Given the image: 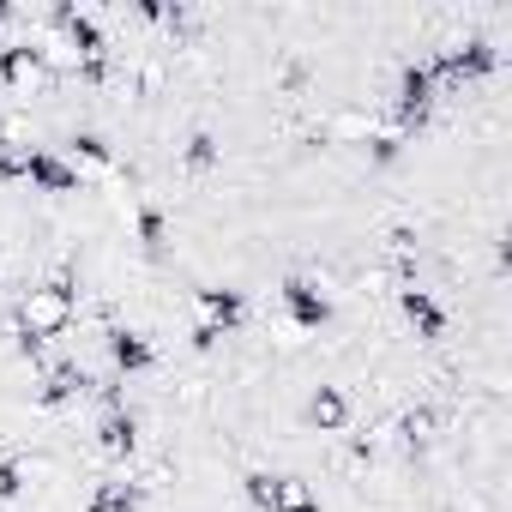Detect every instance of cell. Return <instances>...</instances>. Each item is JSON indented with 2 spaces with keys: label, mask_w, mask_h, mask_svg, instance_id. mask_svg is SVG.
<instances>
[{
  "label": "cell",
  "mask_w": 512,
  "mask_h": 512,
  "mask_svg": "<svg viewBox=\"0 0 512 512\" xmlns=\"http://www.w3.org/2000/svg\"><path fill=\"white\" fill-rule=\"evenodd\" d=\"M398 157V139H374V163H392Z\"/></svg>",
  "instance_id": "cell-19"
},
{
  "label": "cell",
  "mask_w": 512,
  "mask_h": 512,
  "mask_svg": "<svg viewBox=\"0 0 512 512\" xmlns=\"http://www.w3.org/2000/svg\"><path fill=\"white\" fill-rule=\"evenodd\" d=\"M43 73V49L37 43H13V49H0V79L7 85H25Z\"/></svg>",
  "instance_id": "cell-12"
},
{
  "label": "cell",
  "mask_w": 512,
  "mask_h": 512,
  "mask_svg": "<svg viewBox=\"0 0 512 512\" xmlns=\"http://www.w3.org/2000/svg\"><path fill=\"white\" fill-rule=\"evenodd\" d=\"M199 332H193V344L199 350H211L229 326H241V314H247V302H241V290H199Z\"/></svg>",
  "instance_id": "cell-5"
},
{
  "label": "cell",
  "mask_w": 512,
  "mask_h": 512,
  "mask_svg": "<svg viewBox=\"0 0 512 512\" xmlns=\"http://www.w3.org/2000/svg\"><path fill=\"white\" fill-rule=\"evenodd\" d=\"M25 181L43 187V193H73V187H79V169H73L61 151L37 145V151H25Z\"/></svg>",
  "instance_id": "cell-6"
},
{
  "label": "cell",
  "mask_w": 512,
  "mask_h": 512,
  "mask_svg": "<svg viewBox=\"0 0 512 512\" xmlns=\"http://www.w3.org/2000/svg\"><path fill=\"white\" fill-rule=\"evenodd\" d=\"M79 392H91V374L73 368V362H61V368L43 380V404H67V398H79Z\"/></svg>",
  "instance_id": "cell-13"
},
{
  "label": "cell",
  "mask_w": 512,
  "mask_h": 512,
  "mask_svg": "<svg viewBox=\"0 0 512 512\" xmlns=\"http://www.w3.org/2000/svg\"><path fill=\"white\" fill-rule=\"evenodd\" d=\"M211 157H217V145L199 133V139H187V169H211Z\"/></svg>",
  "instance_id": "cell-17"
},
{
  "label": "cell",
  "mask_w": 512,
  "mask_h": 512,
  "mask_svg": "<svg viewBox=\"0 0 512 512\" xmlns=\"http://www.w3.org/2000/svg\"><path fill=\"white\" fill-rule=\"evenodd\" d=\"M19 320H25V350H37L43 338H55V332H67V320H73V284H37L31 296H25V308H19Z\"/></svg>",
  "instance_id": "cell-2"
},
{
  "label": "cell",
  "mask_w": 512,
  "mask_h": 512,
  "mask_svg": "<svg viewBox=\"0 0 512 512\" xmlns=\"http://www.w3.org/2000/svg\"><path fill=\"white\" fill-rule=\"evenodd\" d=\"M434 73H428V61H410L404 73H398V103H392V115H398V127H422L428 121V109H434Z\"/></svg>",
  "instance_id": "cell-4"
},
{
  "label": "cell",
  "mask_w": 512,
  "mask_h": 512,
  "mask_svg": "<svg viewBox=\"0 0 512 512\" xmlns=\"http://www.w3.org/2000/svg\"><path fill=\"white\" fill-rule=\"evenodd\" d=\"M0 19H13V7H0Z\"/></svg>",
  "instance_id": "cell-20"
},
{
  "label": "cell",
  "mask_w": 512,
  "mask_h": 512,
  "mask_svg": "<svg viewBox=\"0 0 512 512\" xmlns=\"http://www.w3.org/2000/svg\"><path fill=\"white\" fill-rule=\"evenodd\" d=\"M284 308H290V320L308 326V332H320V326L332 320V302H326V290H320L314 278H284Z\"/></svg>",
  "instance_id": "cell-7"
},
{
  "label": "cell",
  "mask_w": 512,
  "mask_h": 512,
  "mask_svg": "<svg viewBox=\"0 0 512 512\" xmlns=\"http://www.w3.org/2000/svg\"><path fill=\"white\" fill-rule=\"evenodd\" d=\"M73 151H79V157H91V163H109V145H103L97 133H73Z\"/></svg>",
  "instance_id": "cell-16"
},
{
  "label": "cell",
  "mask_w": 512,
  "mask_h": 512,
  "mask_svg": "<svg viewBox=\"0 0 512 512\" xmlns=\"http://www.w3.org/2000/svg\"><path fill=\"white\" fill-rule=\"evenodd\" d=\"M133 440H139L133 410H109V416H103V428H97V446H103L109 458H127V452H133Z\"/></svg>",
  "instance_id": "cell-11"
},
{
  "label": "cell",
  "mask_w": 512,
  "mask_h": 512,
  "mask_svg": "<svg viewBox=\"0 0 512 512\" xmlns=\"http://www.w3.org/2000/svg\"><path fill=\"white\" fill-rule=\"evenodd\" d=\"M247 500L260 506V512H320V500H314L308 482L272 476V470H253V476H247Z\"/></svg>",
  "instance_id": "cell-3"
},
{
  "label": "cell",
  "mask_w": 512,
  "mask_h": 512,
  "mask_svg": "<svg viewBox=\"0 0 512 512\" xmlns=\"http://www.w3.org/2000/svg\"><path fill=\"white\" fill-rule=\"evenodd\" d=\"M109 362H115V374H145V368L157 362V350H151V338H145V332L115 326V332H109Z\"/></svg>",
  "instance_id": "cell-9"
},
{
  "label": "cell",
  "mask_w": 512,
  "mask_h": 512,
  "mask_svg": "<svg viewBox=\"0 0 512 512\" xmlns=\"http://www.w3.org/2000/svg\"><path fill=\"white\" fill-rule=\"evenodd\" d=\"M13 494H19V464L0 458V500H13Z\"/></svg>",
  "instance_id": "cell-18"
},
{
  "label": "cell",
  "mask_w": 512,
  "mask_h": 512,
  "mask_svg": "<svg viewBox=\"0 0 512 512\" xmlns=\"http://www.w3.org/2000/svg\"><path fill=\"white\" fill-rule=\"evenodd\" d=\"M85 512H139V488L133 482H103Z\"/></svg>",
  "instance_id": "cell-14"
},
{
  "label": "cell",
  "mask_w": 512,
  "mask_h": 512,
  "mask_svg": "<svg viewBox=\"0 0 512 512\" xmlns=\"http://www.w3.org/2000/svg\"><path fill=\"white\" fill-rule=\"evenodd\" d=\"M139 235H145V247L157 253V247L169 241V229H163V211H145V217H139Z\"/></svg>",
  "instance_id": "cell-15"
},
{
  "label": "cell",
  "mask_w": 512,
  "mask_h": 512,
  "mask_svg": "<svg viewBox=\"0 0 512 512\" xmlns=\"http://www.w3.org/2000/svg\"><path fill=\"white\" fill-rule=\"evenodd\" d=\"M308 422H314L320 434H338V428L350 422V398H344L338 386H320V392L308 398Z\"/></svg>",
  "instance_id": "cell-10"
},
{
  "label": "cell",
  "mask_w": 512,
  "mask_h": 512,
  "mask_svg": "<svg viewBox=\"0 0 512 512\" xmlns=\"http://www.w3.org/2000/svg\"><path fill=\"white\" fill-rule=\"evenodd\" d=\"M398 308H404V320H410L416 338H440V332H446V308H440L428 290H416V284L398 290Z\"/></svg>",
  "instance_id": "cell-8"
},
{
  "label": "cell",
  "mask_w": 512,
  "mask_h": 512,
  "mask_svg": "<svg viewBox=\"0 0 512 512\" xmlns=\"http://www.w3.org/2000/svg\"><path fill=\"white\" fill-rule=\"evenodd\" d=\"M494 43H482V37H464V43H446L434 61H428V73H434V91L446 85V91H458V85H476V79H488L494 73Z\"/></svg>",
  "instance_id": "cell-1"
}]
</instances>
